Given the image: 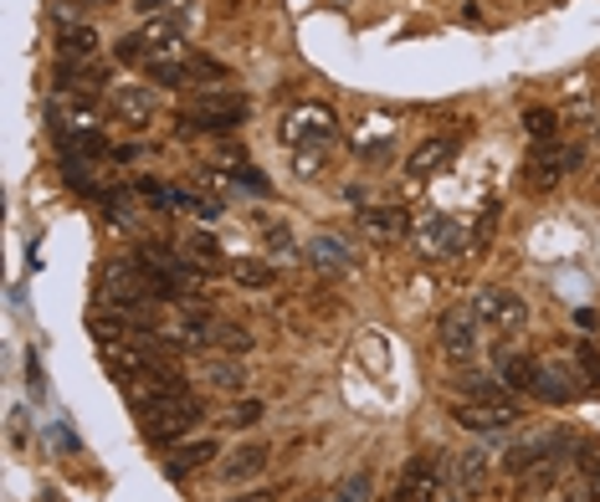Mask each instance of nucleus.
Segmentation results:
<instances>
[{
    "mask_svg": "<svg viewBox=\"0 0 600 502\" xmlns=\"http://www.w3.org/2000/svg\"><path fill=\"white\" fill-rule=\"evenodd\" d=\"M390 139H396V129H390V119H374L370 129H364V123H360V133H354V149L374 159V154H386V149H390Z\"/></svg>",
    "mask_w": 600,
    "mask_h": 502,
    "instance_id": "25",
    "label": "nucleus"
},
{
    "mask_svg": "<svg viewBox=\"0 0 600 502\" xmlns=\"http://www.w3.org/2000/svg\"><path fill=\"white\" fill-rule=\"evenodd\" d=\"M498 380L508 384V390H519V395H533V400H549V405H564V400L580 390V384L570 380L564 370H549V364H539V359H523V354H503V364H498Z\"/></svg>",
    "mask_w": 600,
    "mask_h": 502,
    "instance_id": "2",
    "label": "nucleus"
},
{
    "mask_svg": "<svg viewBox=\"0 0 600 502\" xmlns=\"http://www.w3.org/2000/svg\"><path fill=\"white\" fill-rule=\"evenodd\" d=\"M123 390H129L133 410L160 405V400H174V395H190V390H186V380H180V370H174V364H160V359H154L149 370L129 374V380H123Z\"/></svg>",
    "mask_w": 600,
    "mask_h": 502,
    "instance_id": "9",
    "label": "nucleus"
},
{
    "mask_svg": "<svg viewBox=\"0 0 600 502\" xmlns=\"http://www.w3.org/2000/svg\"><path fill=\"white\" fill-rule=\"evenodd\" d=\"M247 93H231V88H200L190 93L186 113H180V133H231L247 119Z\"/></svg>",
    "mask_w": 600,
    "mask_h": 502,
    "instance_id": "1",
    "label": "nucleus"
},
{
    "mask_svg": "<svg viewBox=\"0 0 600 502\" xmlns=\"http://www.w3.org/2000/svg\"><path fill=\"white\" fill-rule=\"evenodd\" d=\"M231 502H278V492H241V498H231Z\"/></svg>",
    "mask_w": 600,
    "mask_h": 502,
    "instance_id": "34",
    "label": "nucleus"
},
{
    "mask_svg": "<svg viewBox=\"0 0 600 502\" xmlns=\"http://www.w3.org/2000/svg\"><path fill=\"white\" fill-rule=\"evenodd\" d=\"M282 144L298 149V154H319L339 139V119H333L329 103H298L288 119H282Z\"/></svg>",
    "mask_w": 600,
    "mask_h": 502,
    "instance_id": "3",
    "label": "nucleus"
},
{
    "mask_svg": "<svg viewBox=\"0 0 600 502\" xmlns=\"http://www.w3.org/2000/svg\"><path fill=\"white\" fill-rule=\"evenodd\" d=\"M98 354H103V364L119 374V380H129V374H139V370L154 364V354L144 349V339H103Z\"/></svg>",
    "mask_w": 600,
    "mask_h": 502,
    "instance_id": "14",
    "label": "nucleus"
},
{
    "mask_svg": "<svg viewBox=\"0 0 600 502\" xmlns=\"http://www.w3.org/2000/svg\"><path fill=\"white\" fill-rule=\"evenodd\" d=\"M180 257H186L196 272H216L221 267V247H216V237H206V231H196V237H186V247H180Z\"/></svg>",
    "mask_w": 600,
    "mask_h": 502,
    "instance_id": "20",
    "label": "nucleus"
},
{
    "mask_svg": "<svg viewBox=\"0 0 600 502\" xmlns=\"http://www.w3.org/2000/svg\"><path fill=\"white\" fill-rule=\"evenodd\" d=\"M308 262L319 267V272H333V278H339V272H354V257H349V251L339 247L333 237L308 241Z\"/></svg>",
    "mask_w": 600,
    "mask_h": 502,
    "instance_id": "19",
    "label": "nucleus"
},
{
    "mask_svg": "<svg viewBox=\"0 0 600 502\" xmlns=\"http://www.w3.org/2000/svg\"><path fill=\"white\" fill-rule=\"evenodd\" d=\"M596 190H600V185H596Z\"/></svg>",
    "mask_w": 600,
    "mask_h": 502,
    "instance_id": "35",
    "label": "nucleus"
},
{
    "mask_svg": "<svg viewBox=\"0 0 600 502\" xmlns=\"http://www.w3.org/2000/svg\"><path fill=\"white\" fill-rule=\"evenodd\" d=\"M452 502H457V498H452Z\"/></svg>",
    "mask_w": 600,
    "mask_h": 502,
    "instance_id": "36",
    "label": "nucleus"
},
{
    "mask_svg": "<svg viewBox=\"0 0 600 502\" xmlns=\"http://www.w3.org/2000/svg\"><path fill=\"white\" fill-rule=\"evenodd\" d=\"M467 247V231L452 221V215H421L416 221V251L421 257H431V262H447V257H457V251Z\"/></svg>",
    "mask_w": 600,
    "mask_h": 502,
    "instance_id": "10",
    "label": "nucleus"
},
{
    "mask_svg": "<svg viewBox=\"0 0 600 502\" xmlns=\"http://www.w3.org/2000/svg\"><path fill=\"white\" fill-rule=\"evenodd\" d=\"M216 456V441H186V446H174L170 456H164V472L170 476H190L196 466H206Z\"/></svg>",
    "mask_w": 600,
    "mask_h": 502,
    "instance_id": "18",
    "label": "nucleus"
},
{
    "mask_svg": "<svg viewBox=\"0 0 600 502\" xmlns=\"http://www.w3.org/2000/svg\"><path fill=\"white\" fill-rule=\"evenodd\" d=\"M98 298H103V308H144V303H154L160 292H154L144 267L133 262V257H123V262H103V272H98Z\"/></svg>",
    "mask_w": 600,
    "mask_h": 502,
    "instance_id": "4",
    "label": "nucleus"
},
{
    "mask_svg": "<svg viewBox=\"0 0 600 502\" xmlns=\"http://www.w3.org/2000/svg\"><path fill=\"white\" fill-rule=\"evenodd\" d=\"M437 344H441V354L452 359V364L478 359V349H482L478 313H472V308H447V313H441V323H437Z\"/></svg>",
    "mask_w": 600,
    "mask_h": 502,
    "instance_id": "7",
    "label": "nucleus"
},
{
    "mask_svg": "<svg viewBox=\"0 0 600 502\" xmlns=\"http://www.w3.org/2000/svg\"><path fill=\"white\" fill-rule=\"evenodd\" d=\"M560 456H570V436L564 431H539V436L519 441V446L508 451V472H533V466H549L560 462Z\"/></svg>",
    "mask_w": 600,
    "mask_h": 502,
    "instance_id": "11",
    "label": "nucleus"
},
{
    "mask_svg": "<svg viewBox=\"0 0 600 502\" xmlns=\"http://www.w3.org/2000/svg\"><path fill=\"white\" fill-rule=\"evenodd\" d=\"M139 421H144V436L170 446L200 421V400L196 395H174V400H160V405H144L139 410Z\"/></svg>",
    "mask_w": 600,
    "mask_h": 502,
    "instance_id": "6",
    "label": "nucleus"
},
{
    "mask_svg": "<svg viewBox=\"0 0 600 502\" xmlns=\"http://www.w3.org/2000/svg\"><path fill=\"white\" fill-rule=\"evenodd\" d=\"M323 502H370V476H364V472L344 476V482H339V488H333Z\"/></svg>",
    "mask_w": 600,
    "mask_h": 502,
    "instance_id": "28",
    "label": "nucleus"
},
{
    "mask_svg": "<svg viewBox=\"0 0 600 502\" xmlns=\"http://www.w3.org/2000/svg\"><path fill=\"white\" fill-rule=\"evenodd\" d=\"M227 421L237 425V431H241V425H257V421H262V400H241V405H231Z\"/></svg>",
    "mask_w": 600,
    "mask_h": 502,
    "instance_id": "31",
    "label": "nucleus"
},
{
    "mask_svg": "<svg viewBox=\"0 0 600 502\" xmlns=\"http://www.w3.org/2000/svg\"><path fill=\"white\" fill-rule=\"evenodd\" d=\"M467 395L472 400H508V384L503 380H493V374H467Z\"/></svg>",
    "mask_w": 600,
    "mask_h": 502,
    "instance_id": "29",
    "label": "nucleus"
},
{
    "mask_svg": "<svg viewBox=\"0 0 600 502\" xmlns=\"http://www.w3.org/2000/svg\"><path fill=\"white\" fill-rule=\"evenodd\" d=\"M523 133H529L533 144H554L560 139V113L554 108H529L523 113Z\"/></svg>",
    "mask_w": 600,
    "mask_h": 502,
    "instance_id": "22",
    "label": "nucleus"
},
{
    "mask_svg": "<svg viewBox=\"0 0 600 502\" xmlns=\"http://www.w3.org/2000/svg\"><path fill=\"white\" fill-rule=\"evenodd\" d=\"M113 113H119V123H129V129H149L154 123V93L149 88H139V82H119L113 88Z\"/></svg>",
    "mask_w": 600,
    "mask_h": 502,
    "instance_id": "16",
    "label": "nucleus"
},
{
    "mask_svg": "<svg viewBox=\"0 0 600 502\" xmlns=\"http://www.w3.org/2000/svg\"><path fill=\"white\" fill-rule=\"evenodd\" d=\"M447 159H452V144H447V139H427L421 149H411V154H406V174L427 180V174H437Z\"/></svg>",
    "mask_w": 600,
    "mask_h": 502,
    "instance_id": "17",
    "label": "nucleus"
},
{
    "mask_svg": "<svg viewBox=\"0 0 600 502\" xmlns=\"http://www.w3.org/2000/svg\"><path fill=\"white\" fill-rule=\"evenodd\" d=\"M467 308L478 313V323L488 333H519L523 323H529V303H523L519 292H508V288H478Z\"/></svg>",
    "mask_w": 600,
    "mask_h": 502,
    "instance_id": "5",
    "label": "nucleus"
},
{
    "mask_svg": "<svg viewBox=\"0 0 600 502\" xmlns=\"http://www.w3.org/2000/svg\"><path fill=\"white\" fill-rule=\"evenodd\" d=\"M267 466V446H237L227 456V466H221V472L231 476V482H247V476H257Z\"/></svg>",
    "mask_w": 600,
    "mask_h": 502,
    "instance_id": "21",
    "label": "nucleus"
},
{
    "mask_svg": "<svg viewBox=\"0 0 600 502\" xmlns=\"http://www.w3.org/2000/svg\"><path fill=\"white\" fill-rule=\"evenodd\" d=\"M580 164V149L574 144H533V154H529V164H523V185L529 190H554L564 180V174Z\"/></svg>",
    "mask_w": 600,
    "mask_h": 502,
    "instance_id": "8",
    "label": "nucleus"
},
{
    "mask_svg": "<svg viewBox=\"0 0 600 502\" xmlns=\"http://www.w3.org/2000/svg\"><path fill=\"white\" fill-rule=\"evenodd\" d=\"M231 180H237V185H247L252 195H267V190H272V185H267V174H257L252 164H237V170H231Z\"/></svg>",
    "mask_w": 600,
    "mask_h": 502,
    "instance_id": "32",
    "label": "nucleus"
},
{
    "mask_svg": "<svg viewBox=\"0 0 600 502\" xmlns=\"http://www.w3.org/2000/svg\"><path fill=\"white\" fill-rule=\"evenodd\" d=\"M231 278H237V288L262 292V288H272V282H278V272H272L267 262H257V257H241V262L231 267Z\"/></svg>",
    "mask_w": 600,
    "mask_h": 502,
    "instance_id": "24",
    "label": "nucleus"
},
{
    "mask_svg": "<svg viewBox=\"0 0 600 502\" xmlns=\"http://www.w3.org/2000/svg\"><path fill=\"white\" fill-rule=\"evenodd\" d=\"M452 415H457V425H467V431H488V436H498V431H508V425L519 421V405H513V400H462Z\"/></svg>",
    "mask_w": 600,
    "mask_h": 502,
    "instance_id": "12",
    "label": "nucleus"
},
{
    "mask_svg": "<svg viewBox=\"0 0 600 502\" xmlns=\"http://www.w3.org/2000/svg\"><path fill=\"white\" fill-rule=\"evenodd\" d=\"M437 492H441V466L431 456H416L406 466V476H400L396 502H437Z\"/></svg>",
    "mask_w": 600,
    "mask_h": 502,
    "instance_id": "15",
    "label": "nucleus"
},
{
    "mask_svg": "<svg viewBox=\"0 0 600 502\" xmlns=\"http://www.w3.org/2000/svg\"><path fill=\"white\" fill-rule=\"evenodd\" d=\"M206 339L216 349H227V354H247L252 349V333L241 329V323H216V329H206Z\"/></svg>",
    "mask_w": 600,
    "mask_h": 502,
    "instance_id": "26",
    "label": "nucleus"
},
{
    "mask_svg": "<svg viewBox=\"0 0 600 502\" xmlns=\"http://www.w3.org/2000/svg\"><path fill=\"white\" fill-rule=\"evenodd\" d=\"M93 52H98V31L93 27H72L62 37V62H93Z\"/></svg>",
    "mask_w": 600,
    "mask_h": 502,
    "instance_id": "23",
    "label": "nucleus"
},
{
    "mask_svg": "<svg viewBox=\"0 0 600 502\" xmlns=\"http://www.w3.org/2000/svg\"><path fill=\"white\" fill-rule=\"evenodd\" d=\"M267 251H272V257H282V262H293L298 251H293V237H288V225H272V231H267Z\"/></svg>",
    "mask_w": 600,
    "mask_h": 502,
    "instance_id": "30",
    "label": "nucleus"
},
{
    "mask_svg": "<svg viewBox=\"0 0 600 502\" xmlns=\"http://www.w3.org/2000/svg\"><path fill=\"white\" fill-rule=\"evenodd\" d=\"M354 225H360L370 241H380V247H386V241H406V231H416L406 205H374V211H360Z\"/></svg>",
    "mask_w": 600,
    "mask_h": 502,
    "instance_id": "13",
    "label": "nucleus"
},
{
    "mask_svg": "<svg viewBox=\"0 0 600 502\" xmlns=\"http://www.w3.org/2000/svg\"><path fill=\"white\" fill-rule=\"evenodd\" d=\"M206 374H211L216 390H241V384H247V364H231V359H216Z\"/></svg>",
    "mask_w": 600,
    "mask_h": 502,
    "instance_id": "27",
    "label": "nucleus"
},
{
    "mask_svg": "<svg viewBox=\"0 0 600 502\" xmlns=\"http://www.w3.org/2000/svg\"><path fill=\"white\" fill-rule=\"evenodd\" d=\"M498 221V205H482V221H478V241H488V231H493Z\"/></svg>",
    "mask_w": 600,
    "mask_h": 502,
    "instance_id": "33",
    "label": "nucleus"
}]
</instances>
